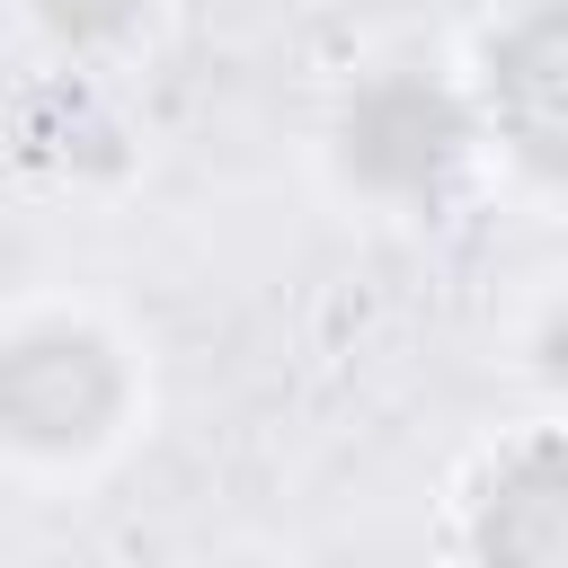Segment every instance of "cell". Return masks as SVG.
<instances>
[{"label": "cell", "instance_id": "cell-1", "mask_svg": "<svg viewBox=\"0 0 568 568\" xmlns=\"http://www.w3.org/2000/svg\"><path fill=\"white\" fill-rule=\"evenodd\" d=\"M115 399H124V373L89 328H27L0 355V426L18 444H44V453L98 444Z\"/></svg>", "mask_w": 568, "mask_h": 568}, {"label": "cell", "instance_id": "cell-2", "mask_svg": "<svg viewBox=\"0 0 568 568\" xmlns=\"http://www.w3.org/2000/svg\"><path fill=\"white\" fill-rule=\"evenodd\" d=\"M462 160V115L435 80H382L346 115V169L382 195H417Z\"/></svg>", "mask_w": 568, "mask_h": 568}, {"label": "cell", "instance_id": "cell-3", "mask_svg": "<svg viewBox=\"0 0 568 568\" xmlns=\"http://www.w3.org/2000/svg\"><path fill=\"white\" fill-rule=\"evenodd\" d=\"M488 89L506 142L532 169L568 178V0H541L524 27H506V44L488 53Z\"/></svg>", "mask_w": 568, "mask_h": 568}, {"label": "cell", "instance_id": "cell-4", "mask_svg": "<svg viewBox=\"0 0 568 568\" xmlns=\"http://www.w3.org/2000/svg\"><path fill=\"white\" fill-rule=\"evenodd\" d=\"M479 568H568V444H532L488 479Z\"/></svg>", "mask_w": 568, "mask_h": 568}, {"label": "cell", "instance_id": "cell-5", "mask_svg": "<svg viewBox=\"0 0 568 568\" xmlns=\"http://www.w3.org/2000/svg\"><path fill=\"white\" fill-rule=\"evenodd\" d=\"M133 9H142V0H36V18H44L53 36H71V44H98V36L133 27Z\"/></svg>", "mask_w": 568, "mask_h": 568}]
</instances>
